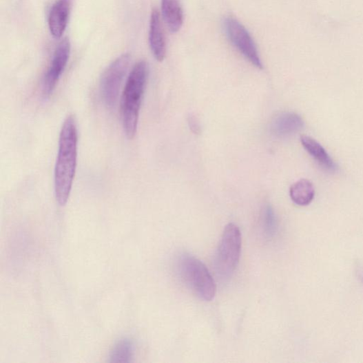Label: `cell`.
Listing matches in <instances>:
<instances>
[{
    "label": "cell",
    "instance_id": "1",
    "mask_svg": "<svg viewBox=\"0 0 363 363\" xmlns=\"http://www.w3.org/2000/svg\"><path fill=\"white\" fill-rule=\"evenodd\" d=\"M78 141L76 117L69 115L61 130L55 166V194L61 206L67 204L74 184L77 167Z\"/></svg>",
    "mask_w": 363,
    "mask_h": 363
},
{
    "label": "cell",
    "instance_id": "2",
    "mask_svg": "<svg viewBox=\"0 0 363 363\" xmlns=\"http://www.w3.org/2000/svg\"><path fill=\"white\" fill-rule=\"evenodd\" d=\"M149 76L146 61L138 62L132 68L122 95L121 108L125 132L128 138L136 134L143 96Z\"/></svg>",
    "mask_w": 363,
    "mask_h": 363
},
{
    "label": "cell",
    "instance_id": "3",
    "mask_svg": "<svg viewBox=\"0 0 363 363\" xmlns=\"http://www.w3.org/2000/svg\"><path fill=\"white\" fill-rule=\"evenodd\" d=\"M178 269L185 283L201 299L210 302L214 298L216 285L202 261L189 254H183L178 261Z\"/></svg>",
    "mask_w": 363,
    "mask_h": 363
},
{
    "label": "cell",
    "instance_id": "4",
    "mask_svg": "<svg viewBox=\"0 0 363 363\" xmlns=\"http://www.w3.org/2000/svg\"><path fill=\"white\" fill-rule=\"evenodd\" d=\"M241 252V234L237 225L229 224L224 231L215 260L218 274L230 277L237 268Z\"/></svg>",
    "mask_w": 363,
    "mask_h": 363
},
{
    "label": "cell",
    "instance_id": "5",
    "mask_svg": "<svg viewBox=\"0 0 363 363\" xmlns=\"http://www.w3.org/2000/svg\"><path fill=\"white\" fill-rule=\"evenodd\" d=\"M129 63L130 55L125 54L113 61L103 72L101 81V94L105 105L110 109L117 102Z\"/></svg>",
    "mask_w": 363,
    "mask_h": 363
},
{
    "label": "cell",
    "instance_id": "6",
    "mask_svg": "<svg viewBox=\"0 0 363 363\" xmlns=\"http://www.w3.org/2000/svg\"><path fill=\"white\" fill-rule=\"evenodd\" d=\"M224 25L229 40L236 50L255 67L262 69L257 45L243 24L236 18L228 17L225 19Z\"/></svg>",
    "mask_w": 363,
    "mask_h": 363
},
{
    "label": "cell",
    "instance_id": "7",
    "mask_svg": "<svg viewBox=\"0 0 363 363\" xmlns=\"http://www.w3.org/2000/svg\"><path fill=\"white\" fill-rule=\"evenodd\" d=\"M70 54V43L68 39H65L56 48L51 64L44 76L42 83V95L44 99L50 98L54 92L68 64Z\"/></svg>",
    "mask_w": 363,
    "mask_h": 363
},
{
    "label": "cell",
    "instance_id": "8",
    "mask_svg": "<svg viewBox=\"0 0 363 363\" xmlns=\"http://www.w3.org/2000/svg\"><path fill=\"white\" fill-rule=\"evenodd\" d=\"M72 0H56L48 14V23L54 38L63 35L69 20Z\"/></svg>",
    "mask_w": 363,
    "mask_h": 363
},
{
    "label": "cell",
    "instance_id": "9",
    "mask_svg": "<svg viewBox=\"0 0 363 363\" xmlns=\"http://www.w3.org/2000/svg\"><path fill=\"white\" fill-rule=\"evenodd\" d=\"M149 40L155 59L163 61L166 56V41L160 15L156 9L153 10L151 16Z\"/></svg>",
    "mask_w": 363,
    "mask_h": 363
},
{
    "label": "cell",
    "instance_id": "10",
    "mask_svg": "<svg viewBox=\"0 0 363 363\" xmlns=\"http://www.w3.org/2000/svg\"><path fill=\"white\" fill-rule=\"evenodd\" d=\"M304 126V120L299 114L284 112L274 118L271 131L278 137H287L299 132Z\"/></svg>",
    "mask_w": 363,
    "mask_h": 363
},
{
    "label": "cell",
    "instance_id": "11",
    "mask_svg": "<svg viewBox=\"0 0 363 363\" xmlns=\"http://www.w3.org/2000/svg\"><path fill=\"white\" fill-rule=\"evenodd\" d=\"M301 143L304 149L325 171L330 173L337 172V165L319 142L308 136H302Z\"/></svg>",
    "mask_w": 363,
    "mask_h": 363
},
{
    "label": "cell",
    "instance_id": "12",
    "mask_svg": "<svg viewBox=\"0 0 363 363\" xmlns=\"http://www.w3.org/2000/svg\"><path fill=\"white\" fill-rule=\"evenodd\" d=\"M163 19L171 32L178 33L184 23V13L180 0H161Z\"/></svg>",
    "mask_w": 363,
    "mask_h": 363
},
{
    "label": "cell",
    "instance_id": "13",
    "mask_svg": "<svg viewBox=\"0 0 363 363\" xmlns=\"http://www.w3.org/2000/svg\"><path fill=\"white\" fill-rule=\"evenodd\" d=\"M289 196L296 205L307 206L313 201L315 190L310 181L302 179L290 187Z\"/></svg>",
    "mask_w": 363,
    "mask_h": 363
},
{
    "label": "cell",
    "instance_id": "14",
    "mask_svg": "<svg viewBox=\"0 0 363 363\" xmlns=\"http://www.w3.org/2000/svg\"><path fill=\"white\" fill-rule=\"evenodd\" d=\"M134 344L129 338H124L116 344L110 355L111 362H130L134 357Z\"/></svg>",
    "mask_w": 363,
    "mask_h": 363
},
{
    "label": "cell",
    "instance_id": "15",
    "mask_svg": "<svg viewBox=\"0 0 363 363\" xmlns=\"http://www.w3.org/2000/svg\"><path fill=\"white\" fill-rule=\"evenodd\" d=\"M262 228L263 234L267 238H271L276 232V216L273 208L269 205L266 206L262 211Z\"/></svg>",
    "mask_w": 363,
    "mask_h": 363
},
{
    "label": "cell",
    "instance_id": "16",
    "mask_svg": "<svg viewBox=\"0 0 363 363\" xmlns=\"http://www.w3.org/2000/svg\"><path fill=\"white\" fill-rule=\"evenodd\" d=\"M188 124L193 133H195L196 134H200L201 128L200 123L196 116L191 115L188 117Z\"/></svg>",
    "mask_w": 363,
    "mask_h": 363
}]
</instances>
